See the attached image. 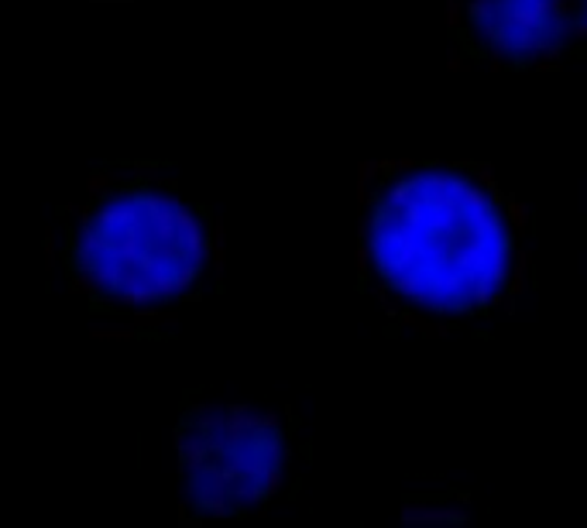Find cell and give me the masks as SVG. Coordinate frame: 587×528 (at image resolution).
I'll return each mask as SVG.
<instances>
[{
    "mask_svg": "<svg viewBox=\"0 0 587 528\" xmlns=\"http://www.w3.org/2000/svg\"><path fill=\"white\" fill-rule=\"evenodd\" d=\"M533 216L485 162L378 159L358 175V289L420 337H485L529 289Z\"/></svg>",
    "mask_w": 587,
    "mask_h": 528,
    "instance_id": "obj_1",
    "label": "cell"
},
{
    "mask_svg": "<svg viewBox=\"0 0 587 528\" xmlns=\"http://www.w3.org/2000/svg\"><path fill=\"white\" fill-rule=\"evenodd\" d=\"M52 257L93 316L165 319L221 292L224 227L165 165L114 162L59 210Z\"/></svg>",
    "mask_w": 587,
    "mask_h": 528,
    "instance_id": "obj_2",
    "label": "cell"
},
{
    "mask_svg": "<svg viewBox=\"0 0 587 528\" xmlns=\"http://www.w3.org/2000/svg\"><path fill=\"white\" fill-rule=\"evenodd\" d=\"M183 525L245 521L286 494L299 460V415L189 394L176 429Z\"/></svg>",
    "mask_w": 587,
    "mask_h": 528,
    "instance_id": "obj_3",
    "label": "cell"
},
{
    "mask_svg": "<svg viewBox=\"0 0 587 528\" xmlns=\"http://www.w3.org/2000/svg\"><path fill=\"white\" fill-rule=\"evenodd\" d=\"M447 38L477 70H560L587 55V0H447Z\"/></svg>",
    "mask_w": 587,
    "mask_h": 528,
    "instance_id": "obj_4",
    "label": "cell"
},
{
    "mask_svg": "<svg viewBox=\"0 0 587 528\" xmlns=\"http://www.w3.org/2000/svg\"><path fill=\"white\" fill-rule=\"evenodd\" d=\"M584 240H587V227H584Z\"/></svg>",
    "mask_w": 587,
    "mask_h": 528,
    "instance_id": "obj_5",
    "label": "cell"
}]
</instances>
